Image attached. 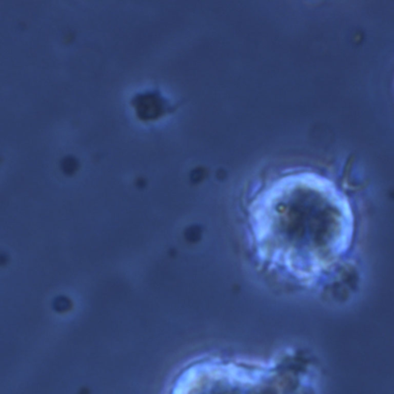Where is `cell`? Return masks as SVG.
Returning a JSON list of instances; mask_svg holds the SVG:
<instances>
[{
    "label": "cell",
    "instance_id": "obj_1",
    "mask_svg": "<svg viewBox=\"0 0 394 394\" xmlns=\"http://www.w3.org/2000/svg\"><path fill=\"white\" fill-rule=\"evenodd\" d=\"M259 207V238L289 267L312 274L333 261L348 242V207L319 181H292Z\"/></svg>",
    "mask_w": 394,
    "mask_h": 394
}]
</instances>
